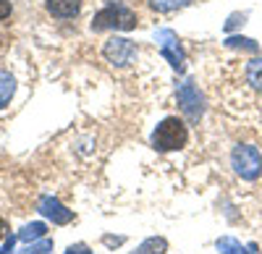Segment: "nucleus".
I'll return each instance as SVG.
<instances>
[{
	"label": "nucleus",
	"instance_id": "nucleus-16",
	"mask_svg": "<svg viewBox=\"0 0 262 254\" xmlns=\"http://www.w3.org/2000/svg\"><path fill=\"white\" fill-rule=\"evenodd\" d=\"M66 254H92V251H90V249H86L84 244H79V246H71V249H69V251H66Z\"/></svg>",
	"mask_w": 262,
	"mask_h": 254
},
{
	"label": "nucleus",
	"instance_id": "nucleus-3",
	"mask_svg": "<svg viewBox=\"0 0 262 254\" xmlns=\"http://www.w3.org/2000/svg\"><path fill=\"white\" fill-rule=\"evenodd\" d=\"M231 165L244 181H257L262 173V155L252 144H236L231 152Z\"/></svg>",
	"mask_w": 262,
	"mask_h": 254
},
{
	"label": "nucleus",
	"instance_id": "nucleus-14",
	"mask_svg": "<svg viewBox=\"0 0 262 254\" xmlns=\"http://www.w3.org/2000/svg\"><path fill=\"white\" fill-rule=\"evenodd\" d=\"M42 234H45V225H42V223H34V225H27L24 230H21V239L29 241V239H37V236H42Z\"/></svg>",
	"mask_w": 262,
	"mask_h": 254
},
{
	"label": "nucleus",
	"instance_id": "nucleus-17",
	"mask_svg": "<svg viewBox=\"0 0 262 254\" xmlns=\"http://www.w3.org/2000/svg\"><path fill=\"white\" fill-rule=\"evenodd\" d=\"M6 234H8V225H6V220H3V218H0V239H3Z\"/></svg>",
	"mask_w": 262,
	"mask_h": 254
},
{
	"label": "nucleus",
	"instance_id": "nucleus-13",
	"mask_svg": "<svg viewBox=\"0 0 262 254\" xmlns=\"http://www.w3.org/2000/svg\"><path fill=\"white\" fill-rule=\"evenodd\" d=\"M165 249H168L165 239H147L134 254H165Z\"/></svg>",
	"mask_w": 262,
	"mask_h": 254
},
{
	"label": "nucleus",
	"instance_id": "nucleus-11",
	"mask_svg": "<svg viewBox=\"0 0 262 254\" xmlns=\"http://www.w3.org/2000/svg\"><path fill=\"white\" fill-rule=\"evenodd\" d=\"M147 3H149L152 11H158V13H173V11L186 8L191 0H147Z\"/></svg>",
	"mask_w": 262,
	"mask_h": 254
},
{
	"label": "nucleus",
	"instance_id": "nucleus-7",
	"mask_svg": "<svg viewBox=\"0 0 262 254\" xmlns=\"http://www.w3.org/2000/svg\"><path fill=\"white\" fill-rule=\"evenodd\" d=\"M45 8L53 18H76L81 11V0H45Z\"/></svg>",
	"mask_w": 262,
	"mask_h": 254
},
{
	"label": "nucleus",
	"instance_id": "nucleus-15",
	"mask_svg": "<svg viewBox=\"0 0 262 254\" xmlns=\"http://www.w3.org/2000/svg\"><path fill=\"white\" fill-rule=\"evenodd\" d=\"M11 16V3L8 0H0V21H6Z\"/></svg>",
	"mask_w": 262,
	"mask_h": 254
},
{
	"label": "nucleus",
	"instance_id": "nucleus-10",
	"mask_svg": "<svg viewBox=\"0 0 262 254\" xmlns=\"http://www.w3.org/2000/svg\"><path fill=\"white\" fill-rule=\"evenodd\" d=\"M16 92V79L8 71H0V108H6Z\"/></svg>",
	"mask_w": 262,
	"mask_h": 254
},
{
	"label": "nucleus",
	"instance_id": "nucleus-12",
	"mask_svg": "<svg viewBox=\"0 0 262 254\" xmlns=\"http://www.w3.org/2000/svg\"><path fill=\"white\" fill-rule=\"evenodd\" d=\"M247 81L252 84L257 92H262V58L247 63Z\"/></svg>",
	"mask_w": 262,
	"mask_h": 254
},
{
	"label": "nucleus",
	"instance_id": "nucleus-8",
	"mask_svg": "<svg viewBox=\"0 0 262 254\" xmlns=\"http://www.w3.org/2000/svg\"><path fill=\"white\" fill-rule=\"evenodd\" d=\"M42 213H45L48 218H53V223H58V225H66V223H71L74 220V213L71 210H66L58 199H42Z\"/></svg>",
	"mask_w": 262,
	"mask_h": 254
},
{
	"label": "nucleus",
	"instance_id": "nucleus-9",
	"mask_svg": "<svg viewBox=\"0 0 262 254\" xmlns=\"http://www.w3.org/2000/svg\"><path fill=\"white\" fill-rule=\"evenodd\" d=\"M217 249H221L223 254H257V246L249 244V246H242L236 239L231 236H223V239H217Z\"/></svg>",
	"mask_w": 262,
	"mask_h": 254
},
{
	"label": "nucleus",
	"instance_id": "nucleus-4",
	"mask_svg": "<svg viewBox=\"0 0 262 254\" xmlns=\"http://www.w3.org/2000/svg\"><path fill=\"white\" fill-rule=\"evenodd\" d=\"M102 55H105V60L111 63V66L126 68V66H131V63L137 60L139 50H137L134 42L126 39V37H111L105 42V48H102Z\"/></svg>",
	"mask_w": 262,
	"mask_h": 254
},
{
	"label": "nucleus",
	"instance_id": "nucleus-1",
	"mask_svg": "<svg viewBox=\"0 0 262 254\" xmlns=\"http://www.w3.org/2000/svg\"><path fill=\"white\" fill-rule=\"evenodd\" d=\"M149 142H152V150L155 152H176V150H181V147H186L189 129H186V123L181 118L168 116L155 126Z\"/></svg>",
	"mask_w": 262,
	"mask_h": 254
},
{
	"label": "nucleus",
	"instance_id": "nucleus-2",
	"mask_svg": "<svg viewBox=\"0 0 262 254\" xmlns=\"http://www.w3.org/2000/svg\"><path fill=\"white\" fill-rule=\"evenodd\" d=\"M137 27V13L131 11V8H126V6H107V8H102L95 18H92V32H105V29H121V32H126V29H134Z\"/></svg>",
	"mask_w": 262,
	"mask_h": 254
},
{
	"label": "nucleus",
	"instance_id": "nucleus-6",
	"mask_svg": "<svg viewBox=\"0 0 262 254\" xmlns=\"http://www.w3.org/2000/svg\"><path fill=\"white\" fill-rule=\"evenodd\" d=\"M155 42L160 45V55L170 63L176 71H184V50H181V42L179 37L173 34L170 29H160L155 34Z\"/></svg>",
	"mask_w": 262,
	"mask_h": 254
},
{
	"label": "nucleus",
	"instance_id": "nucleus-5",
	"mask_svg": "<svg viewBox=\"0 0 262 254\" xmlns=\"http://www.w3.org/2000/svg\"><path fill=\"white\" fill-rule=\"evenodd\" d=\"M179 105L189 121H200L205 113V100L200 95V89L194 87V81H184L179 87Z\"/></svg>",
	"mask_w": 262,
	"mask_h": 254
}]
</instances>
